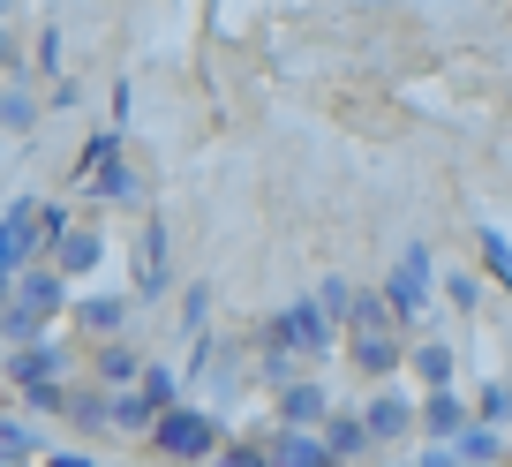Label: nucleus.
Returning <instances> with one entry per match:
<instances>
[{
	"mask_svg": "<svg viewBox=\"0 0 512 467\" xmlns=\"http://www.w3.org/2000/svg\"><path fill=\"white\" fill-rule=\"evenodd\" d=\"M219 445H226L219 407L181 400V407H166V415L151 422V460H174V467H211V460H219Z\"/></svg>",
	"mask_w": 512,
	"mask_h": 467,
	"instance_id": "1",
	"label": "nucleus"
},
{
	"mask_svg": "<svg viewBox=\"0 0 512 467\" xmlns=\"http://www.w3.org/2000/svg\"><path fill=\"white\" fill-rule=\"evenodd\" d=\"M68 309V279L53 272V264H38V272H23L16 287H8V309H0V339H46V324Z\"/></svg>",
	"mask_w": 512,
	"mask_h": 467,
	"instance_id": "2",
	"label": "nucleus"
},
{
	"mask_svg": "<svg viewBox=\"0 0 512 467\" xmlns=\"http://www.w3.org/2000/svg\"><path fill=\"white\" fill-rule=\"evenodd\" d=\"M264 347H287L294 362H324L332 347H347V332H339V324L302 294V302H287V309H272V317H264Z\"/></svg>",
	"mask_w": 512,
	"mask_h": 467,
	"instance_id": "3",
	"label": "nucleus"
},
{
	"mask_svg": "<svg viewBox=\"0 0 512 467\" xmlns=\"http://www.w3.org/2000/svg\"><path fill=\"white\" fill-rule=\"evenodd\" d=\"M384 309L400 324H415L422 309H430V294H437V257H430V242H407L400 249V264H392V279H384Z\"/></svg>",
	"mask_w": 512,
	"mask_h": 467,
	"instance_id": "4",
	"label": "nucleus"
},
{
	"mask_svg": "<svg viewBox=\"0 0 512 467\" xmlns=\"http://www.w3.org/2000/svg\"><path fill=\"white\" fill-rule=\"evenodd\" d=\"M362 422H369V437H377V445H400V437L422 430V392H407L400 377H392V385H369Z\"/></svg>",
	"mask_w": 512,
	"mask_h": 467,
	"instance_id": "5",
	"label": "nucleus"
},
{
	"mask_svg": "<svg viewBox=\"0 0 512 467\" xmlns=\"http://www.w3.org/2000/svg\"><path fill=\"white\" fill-rule=\"evenodd\" d=\"M347 362L369 385H392V377H407V339L400 332H347Z\"/></svg>",
	"mask_w": 512,
	"mask_h": 467,
	"instance_id": "6",
	"label": "nucleus"
},
{
	"mask_svg": "<svg viewBox=\"0 0 512 467\" xmlns=\"http://www.w3.org/2000/svg\"><path fill=\"white\" fill-rule=\"evenodd\" d=\"M332 385H317V377H302V385L272 392V422L279 430H324V415H332Z\"/></svg>",
	"mask_w": 512,
	"mask_h": 467,
	"instance_id": "7",
	"label": "nucleus"
},
{
	"mask_svg": "<svg viewBox=\"0 0 512 467\" xmlns=\"http://www.w3.org/2000/svg\"><path fill=\"white\" fill-rule=\"evenodd\" d=\"M76 332L83 339H128V317H136V294H83L76 309Z\"/></svg>",
	"mask_w": 512,
	"mask_h": 467,
	"instance_id": "8",
	"label": "nucleus"
},
{
	"mask_svg": "<svg viewBox=\"0 0 512 467\" xmlns=\"http://www.w3.org/2000/svg\"><path fill=\"white\" fill-rule=\"evenodd\" d=\"M61 370H68L61 339H23V347H8V377H16V392L23 385H61Z\"/></svg>",
	"mask_w": 512,
	"mask_h": 467,
	"instance_id": "9",
	"label": "nucleus"
},
{
	"mask_svg": "<svg viewBox=\"0 0 512 467\" xmlns=\"http://www.w3.org/2000/svg\"><path fill=\"white\" fill-rule=\"evenodd\" d=\"M407 377H415V392H445L460 377V347L452 339H415L407 347Z\"/></svg>",
	"mask_w": 512,
	"mask_h": 467,
	"instance_id": "10",
	"label": "nucleus"
},
{
	"mask_svg": "<svg viewBox=\"0 0 512 467\" xmlns=\"http://www.w3.org/2000/svg\"><path fill=\"white\" fill-rule=\"evenodd\" d=\"M324 452H332L339 467H354V460H369V452H377L362 407H332V415H324Z\"/></svg>",
	"mask_w": 512,
	"mask_h": 467,
	"instance_id": "11",
	"label": "nucleus"
},
{
	"mask_svg": "<svg viewBox=\"0 0 512 467\" xmlns=\"http://www.w3.org/2000/svg\"><path fill=\"white\" fill-rule=\"evenodd\" d=\"M91 377H98V392H128L136 377H144V347H136V339H98Z\"/></svg>",
	"mask_w": 512,
	"mask_h": 467,
	"instance_id": "12",
	"label": "nucleus"
},
{
	"mask_svg": "<svg viewBox=\"0 0 512 467\" xmlns=\"http://www.w3.org/2000/svg\"><path fill=\"white\" fill-rule=\"evenodd\" d=\"M98 257H106V234H98L91 219H76L61 234V242H53V272L61 279H83V272H98Z\"/></svg>",
	"mask_w": 512,
	"mask_h": 467,
	"instance_id": "13",
	"label": "nucleus"
},
{
	"mask_svg": "<svg viewBox=\"0 0 512 467\" xmlns=\"http://www.w3.org/2000/svg\"><path fill=\"white\" fill-rule=\"evenodd\" d=\"M475 422V407L460 400V385H445V392H422V437L430 445H452V437Z\"/></svg>",
	"mask_w": 512,
	"mask_h": 467,
	"instance_id": "14",
	"label": "nucleus"
},
{
	"mask_svg": "<svg viewBox=\"0 0 512 467\" xmlns=\"http://www.w3.org/2000/svg\"><path fill=\"white\" fill-rule=\"evenodd\" d=\"M452 460H460V467H497V460H505V430H490V422H467V430L452 437Z\"/></svg>",
	"mask_w": 512,
	"mask_h": 467,
	"instance_id": "15",
	"label": "nucleus"
},
{
	"mask_svg": "<svg viewBox=\"0 0 512 467\" xmlns=\"http://www.w3.org/2000/svg\"><path fill=\"white\" fill-rule=\"evenodd\" d=\"M0 460H46V430H38V422L31 415H8V422H0Z\"/></svg>",
	"mask_w": 512,
	"mask_h": 467,
	"instance_id": "16",
	"label": "nucleus"
},
{
	"mask_svg": "<svg viewBox=\"0 0 512 467\" xmlns=\"http://www.w3.org/2000/svg\"><path fill=\"white\" fill-rule=\"evenodd\" d=\"M68 422H76V430H91V437H106L113 430V392H68Z\"/></svg>",
	"mask_w": 512,
	"mask_h": 467,
	"instance_id": "17",
	"label": "nucleus"
},
{
	"mask_svg": "<svg viewBox=\"0 0 512 467\" xmlns=\"http://www.w3.org/2000/svg\"><path fill=\"white\" fill-rule=\"evenodd\" d=\"M151 422H159V407H151L136 385L113 392V430H121V437H151Z\"/></svg>",
	"mask_w": 512,
	"mask_h": 467,
	"instance_id": "18",
	"label": "nucleus"
},
{
	"mask_svg": "<svg viewBox=\"0 0 512 467\" xmlns=\"http://www.w3.org/2000/svg\"><path fill=\"white\" fill-rule=\"evenodd\" d=\"M83 189H91L98 204H128V196H136V166H128V159H113L106 174H91Z\"/></svg>",
	"mask_w": 512,
	"mask_h": 467,
	"instance_id": "19",
	"label": "nucleus"
},
{
	"mask_svg": "<svg viewBox=\"0 0 512 467\" xmlns=\"http://www.w3.org/2000/svg\"><path fill=\"white\" fill-rule=\"evenodd\" d=\"M475 249H482V272H490L497 287L512 294V242H505V234H497V226H482V234H475Z\"/></svg>",
	"mask_w": 512,
	"mask_h": 467,
	"instance_id": "20",
	"label": "nucleus"
},
{
	"mask_svg": "<svg viewBox=\"0 0 512 467\" xmlns=\"http://www.w3.org/2000/svg\"><path fill=\"white\" fill-rule=\"evenodd\" d=\"M121 159V129H98L91 144L76 151V181H91V174H106V166Z\"/></svg>",
	"mask_w": 512,
	"mask_h": 467,
	"instance_id": "21",
	"label": "nucleus"
},
{
	"mask_svg": "<svg viewBox=\"0 0 512 467\" xmlns=\"http://www.w3.org/2000/svg\"><path fill=\"white\" fill-rule=\"evenodd\" d=\"M309 302H317L324 317H332L339 332H347V309H354V279H339V272H332V279H317V294H309Z\"/></svg>",
	"mask_w": 512,
	"mask_h": 467,
	"instance_id": "22",
	"label": "nucleus"
},
{
	"mask_svg": "<svg viewBox=\"0 0 512 467\" xmlns=\"http://www.w3.org/2000/svg\"><path fill=\"white\" fill-rule=\"evenodd\" d=\"M437 294H445L460 317H475V309H482V279L475 272H437Z\"/></svg>",
	"mask_w": 512,
	"mask_h": 467,
	"instance_id": "23",
	"label": "nucleus"
},
{
	"mask_svg": "<svg viewBox=\"0 0 512 467\" xmlns=\"http://www.w3.org/2000/svg\"><path fill=\"white\" fill-rule=\"evenodd\" d=\"M136 392H144V400L159 407V415H166V407H181V377H174V370H159V362H144V377H136Z\"/></svg>",
	"mask_w": 512,
	"mask_h": 467,
	"instance_id": "24",
	"label": "nucleus"
},
{
	"mask_svg": "<svg viewBox=\"0 0 512 467\" xmlns=\"http://www.w3.org/2000/svg\"><path fill=\"white\" fill-rule=\"evenodd\" d=\"M475 422H490V430L512 422V385H505V377H490V385L475 392Z\"/></svg>",
	"mask_w": 512,
	"mask_h": 467,
	"instance_id": "25",
	"label": "nucleus"
},
{
	"mask_svg": "<svg viewBox=\"0 0 512 467\" xmlns=\"http://www.w3.org/2000/svg\"><path fill=\"white\" fill-rule=\"evenodd\" d=\"M256 377H264L272 392H287V385H302V362H294L287 347H264V355H256Z\"/></svg>",
	"mask_w": 512,
	"mask_h": 467,
	"instance_id": "26",
	"label": "nucleus"
},
{
	"mask_svg": "<svg viewBox=\"0 0 512 467\" xmlns=\"http://www.w3.org/2000/svg\"><path fill=\"white\" fill-rule=\"evenodd\" d=\"M211 467H272V445H264V437H226Z\"/></svg>",
	"mask_w": 512,
	"mask_h": 467,
	"instance_id": "27",
	"label": "nucleus"
},
{
	"mask_svg": "<svg viewBox=\"0 0 512 467\" xmlns=\"http://www.w3.org/2000/svg\"><path fill=\"white\" fill-rule=\"evenodd\" d=\"M0 129H38V98L31 91H0Z\"/></svg>",
	"mask_w": 512,
	"mask_h": 467,
	"instance_id": "28",
	"label": "nucleus"
},
{
	"mask_svg": "<svg viewBox=\"0 0 512 467\" xmlns=\"http://www.w3.org/2000/svg\"><path fill=\"white\" fill-rule=\"evenodd\" d=\"M23 415H31V422L38 415H68V392L61 385H23Z\"/></svg>",
	"mask_w": 512,
	"mask_h": 467,
	"instance_id": "29",
	"label": "nucleus"
},
{
	"mask_svg": "<svg viewBox=\"0 0 512 467\" xmlns=\"http://www.w3.org/2000/svg\"><path fill=\"white\" fill-rule=\"evenodd\" d=\"M204 317H211V287L196 279V287L181 294V324H189V332H204Z\"/></svg>",
	"mask_w": 512,
	"mask_h": 467,
	"instance_id": "30",
	"label": "nucleus"
},
{
	"mask_svg": "<svg viewBox=\"0 0 512 467\" xmlns=\"http://www.w3.org/2000/svg\"><path fill=\"white\" fill-rule=\"evenodd\" d=\"M38 467H98V460H91V452H46Z\"/></svg>",
	"mask_w": 512,
	"mask_h": 467,
	"instance_id": "31",
	"label": "nucleus"
},
{
	"mask_svg": "<svg viewBox=\"0 0 512 467\" xmlns=\"http://www.w3.org/2000/svg\"><path fill=\"white\" fill-rule=\"evenodd\" d=\"M415 467H460V460H452V445H422V460Z\"/></svg>",
	"mask_w": 512,
	"mask_h": 467,
	"instance_id": "32",
	"label": "nucleus"
},
{
	"mask_svg": "<svg viewBox=\"0 0 512 467\" xmlns=\"http://www.w3.org/2000/svg\"><path fill=\"white\" fill-rule=\"evenodd\" d=\"M0 68H16V38L8 31H0Z\"/></svg>",
	"mask_w": 512,
	"mask_h": 467,
	"instance_id": "33",
	"label": "nucleus"
},
{
	"mask_svg": "<svg viewBox=\"0 0 512 467\" xmlns=\"http://www.w3.org/2000/svg\"><path fill=\"white\" fill-rule=\"evenodd\" d=\"M369 467H415V460H369Z\"/></svg>",
	"mask_w": 512,
	"mask_h": 467,
	"instance_id": "34",
	"label": "nucleus"
},
{
	"mask_svg": "<svg viewBox=\"0 0 512 467\" xmlns=\"http://www.w3.org/2000/svg\"><path fill=\"white\" fill-rule=\"evenodd\" d=\"M0 467H16V460H0Z\"/></svg>",
	"mask_w": 512,
	"mask_h": 467,
	"instance_id": "35",
	"label": "nucleus"
},
{
	"mask_svg": "<svg viewBox=\"0 0 512 467\" xmlns=\"http://www.w3.org/2000/svg\"><path fill=\"white\" fill-rule=\"evenodd\" d=\"M505 467H512V452H505Z\"/></svg>",
	"mask_w": 512,
	"mask_h": 467,
	"instance_id": "36",
	"label": "nucleus"
},
{
	"mask_svg": "<svg viewBox=\"0 0 512 467\" xmlns=\"http://www.w3.org/2000/svg\"><path fill=\"white\" fill-rule=\"evenodd\" d=\"M497 467H505V460H497Z\"/></svg>",
	"mask_w": 512,
	"mask_h": 467,
	"instance_id": "37",
	"label": "nucleus"
}]
</instances>
